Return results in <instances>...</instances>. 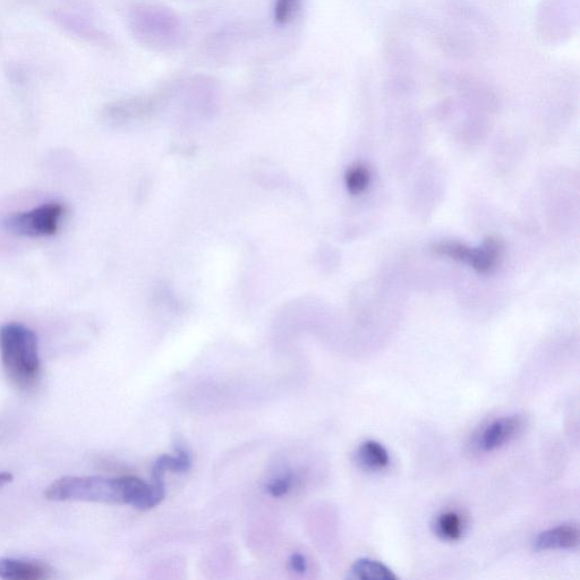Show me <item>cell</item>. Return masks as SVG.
<instances>
[{"instance_id": "ba28073f", "label": "cell", "mask_w": 580, "mask_h": 580, "mask_svg": "<svg viewBox=\"0 0 580 580\" xmlns=\"http://www.w3.org/2000/svg\"><path fill=\"white\" fill-rule=\"evenodd\" d=\"M192 459L189 452L185 449L178 448L177 456L162 455L157 459L152 468V479H162L166 472L185 473L190 471Z\"/></svg>"}, {"instance_id": "6da1fadb", "label": "cell", "mask_w": 580, "mask_h": 580, "mask_svg": "<svg viewBox=\"0 0 580 580\" xmlns=\"http://www.w3.org/2000/svg\"><path fill=\"white\" fill-rule=\"evenodd\" d=\"M49 501L95 502L107 505H130L150 510L160 505L164 496L152 484L139 477L124 476H64L51 483L45 491Z\"/></svg>"}, {"instance_id": "5b68a950", "label": "cell", "mask_w": 580, "mask_h": 580, "mask_svg": "<svg viewBox=\"0 0 580 580\" xmlns=\"http://www.w3.org/2000/svg\"><path fill=\"white\" fill-rule=\"evenodd\" d=\"M54 570L45 562L0 558V578L6 580H42L53 577Z\"/></svg>"}, {"instance_id": "8992f818", "label": "cell", "mask_w": 580, "mask_h": 580, "mask_svg": "<svg viewBox=\"0 0 580 580\" xmlns=\"http://www.w3.org/2000/svg\"><path fill=\"white\" fill-rule=\"evenodd\" d=\"M523 426L524 421L518 415L502 417V419L492 422L482 434L481 446L483 450L494 451L505 446L507 442L516 437Z\"/></svg>"}, {"instance_id": "52a82bcc", "label": "cell", "mask_w": 580, "mask_h": 580, "mask_svg": "<svg viewBox=\"0 0 580 580\" xmlns=\"http://www.w3.org/2000/svg\"><path fill=\"white\" fill-rule=\"evenodd\" d=\"M579 543L578 527L564 525L551 528L536 537L535 551L568 550L574 549Z\"/></svg>"}, {"instance_id": "2e32d148", "label": "cell", "mask_w": 580, "mask_h": 580, "mask_svg": "<svg viewBox=\"0 0 580 580\" xmlns=\"http://www.w3.org/2000/svg\"><path fill=\"white\" fill-rule=\"evenodd\" d=\"M14 479V476L11 473L3 472L0 473V488H3L8 483H11Z\"/></svg>"}, {"instance_id": "7c38bea8", "label": "cell", "mask_w": 580, "mask_h": 580, "mask_svg": "<svg viewBox=\"0 0 580 580\" xmlns=\"http://www.w3.org/2000/svg\"><path fill=\"white\" fill-rule=\"evenodd\" d=\"M345 181L349 193L360 195L365 192L370 185V170L364 165H355L347 170Z\"/></svg>"}, {"instance_id": "3957f363", "label": "cell", "mask_w": 580, "mask_h": 580, "mask_svg": "<svg viewBox=\"0 0 580 580\" xmlns=\"http://www.w3.org/2000/svg\"><path fill=\"white\" fill-rule=\"evenodd\" d=\"M61 203H47L36 209L13 213L2 220L8 233L23 237H47L55 235L64 215Z\"/></svg>"}, {"instance_id": "4fadbf2b", "label": "cell", "mask_w": 580, "mask_h": 580, "mask_svg": "<svg viewBox=\"0 0 580 580\" xmlns=\"http://www.w3.org/2000/svg\"><path fill=\"white\" fill-rule=\"evenodd\" d=\"M301 0H277L275 6V19L279 24H286L293 19Z\"/></svg>"}, {"instance_id": "5bb4252c", "label": "cell", "mask_w": 580, "mask_h": 580, "mask_svg": "<svg viewBox=\"0 0 580 580\" xmlns=\"http://www.w3.org/2000/svg\"><path fill=\"white\" fill-rule=\"evenodd\" d=\"M294 485V475L287 474L280 479L272 481L268 484L267 490L271 494L272 497L280 498L285 496L290 489L293 488Z\"/></svg>"}, {"instance_id": "9c48e42d", "label": "cell", "mask_w": 580, "mask_h": 580, "mask_svg": "<svg viewBox=\"0 0 580 580\" xmlns=\"http://www.w3.org/2000/svg\"><path fill=\"white\" fill-rule=\"evenodd\" d=\"M358 462L372 471H380L390 463L388 451L377 441H365L357 451Z\"/></svg>"}, {"instance_id": "7a4b0ae2", "label": "cell", "mask_w": 580, "mask_h": 580, "mask_svg": "<svg viewBox=\"0 0 580 580\" xmlns=\"http://www.w3.org/2000/svg\"><path fill=\"white\" fill-rule=\"evenodd\" d=\"M0 358L3 368L17 389L37 386L41 373L39 341L34 331L20 323H7L0 328Z\"/></svg>"}, {"instance_id": "277c9868", "label": "cell", "mask_w": 580, "mask_h": 580, "mask_svg": "<svg viewBox=\"0 0 580 580\" xmlns=\"http://www.w3.org/2000/svg\"><path fill=\"white\" fill-rule=\"evenodd\" d=\"M433 251L440 257L464 262L481 274H488L498 267L502 258L503 245L498 238L490 237L485 243L472 249L458 242H440L434 245Z\"/></svg>"}, {"instance_id": "30bf717a", "label": "cell", "mask_w": 580, "mask_h": 580, "mask_svg": "<svg viewBox=\"0 0 580 580\" xmlns=\"http://www.w3.org/2000/svg\"><path fill=\"white\" fill-rule=\"evenodd\" d=\"M351 575L362 580H396L398 577L380 561L363 558L352 566Z\"/></svg>"}, {"instance_id": "9a60e30c", "label": "cell", "mask_w": 580, "mask_h": 580, "mask_svg": "<svg viewBox=\"0 0 580 580\" xmlns=\"http://www.w3.org/2000/svg\"><path fill=\"white\" fill-rule=\"evenodd\" d=\"M289 565L296 574H304L307 570V561L302 553H293Z\"/></svg>"}, {"instance_id": "8fae6325", "label": "cell", "mask_w": 580, "mask_h": 580, "mask_svg": "<svg viewBox=\"0 0 580 580\" xmlns=\"http://www.w3.org/2000/svg\"><path fill=\"white\" fill-rule=\"evenodd\" d=\"M435 532L443 540L457 541L464 533V519L456 511H447L438 517Z\"/></svg>"}]
</instances>
